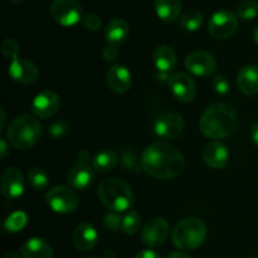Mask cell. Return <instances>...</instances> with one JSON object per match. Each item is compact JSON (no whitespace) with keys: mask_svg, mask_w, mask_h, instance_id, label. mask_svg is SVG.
Returning <instances> with one entry per match:
<instances>
[{"mask_svg":"<svg viewBox=\"0 0 258 258\" xmlns=\"http://www.w3.org/2000/svg\"><path fill=\"white\" fill-rule=\"evenodd\" d=\"M144 171L155 179H175L185 169L184 156L174 146L166 143H154L144 150L141 156Z\"/></svg>","mask_w":258,"mask_h":258,"instance_id":"obj_1","label":"cell"},{"mask_svg":"<svg viewBox=\"0 0 258 258\" xmlns=\"http://www.w3.org/2000/svg\"><path fill=\"white\" fill-rule=\"evenodd\" d=\"M237 113L227 103H216L207 108L199 121L202 134L208 139H226L236 130Z\"/></svg>","mask_w":258,"mask_h":258,"instance_id":"obj_2","label":"cell"},{"mask_svg":"<svg viewBox=\"0 0 258 258\" xmlns=\"http://www.w3.org/2000/svg\"><path fill=\"white\" fill-rule=\"evenodd\" d=\"M42 123L30 115H20L10 122L7 139L12 146L22 151L30 150L42 138Z\"/></svg>","mask_w":258,"mask_h":258,"instance_id":"obj_3","label":"cell"},{"mask_svg":"<svg viewBox=\"0 0 258 258\" xmlns=\"http://www.w3.org/2000/svg\"><path fill=\"white\" fill-rule=\"evenodd\" d=\"M98 199L110 211L122 213L134 204V193L126 181L110 178L98 185Z\"/></svg>","mask_w":258,"mask_h":258,"instance_id":"obj_4","label":"cell"},{"mask_svg":"<svg viewBox=\"0 0 258 258\" xmlns=\"http://www.w3.org/2000/svg\"><path fill=\"white\" fill-rule=\"evenodd\" d=\"M207 238V226L199 218H184L171 231V241L179 249L190 251L203 244Z\"/></svg>","mask_w":258,"mask_h":258,"instance_id":"obj_5","label":"cell"},{"mask_svg":"<svg viewBox=\"0 0 258 258\" xmlns=\"http://www.w3.org/2000/svg\"><path fill=\"white\" fill-rule=\"evenodd\" d=\"M45 202L52 211L59 214H70L78 207V197L73 189L66 185L53 186L45 194Z\"/></svg>","mask_w":258,"mask_h":258,"instance_id":"obj_6","label":"cell"},{"mask_svg":"<svg viewBox=\"0 0 258 258\" xmlns=\"http://www.w3.org/2000/svg\"><path fill=\"white\" fill-rule=\"evenodd\" d=\"M50 14L63 27H73L83 19L82 7L77 0H53Z\"/></svg>","mask_w":258,"mask_h":258,"instance_id":"obj_7","label":"cell"},{"mask_svg":"<svg viewBox=\"0 0 258 258\" xmlns=\"http://www.w3.org/2000/svg\"><path fill=\"white\" fill-rule=\"evenodd\" d=\"M238 17L229 10H218L211 17L208 30L216 39H227L237 32Z\"/></svg>","mask_w":258,"mask_h":258,"instance_id":"obj_8","label":"cell"},{"mask_svg":"<svg viewBox=\"0 0 258 258\" xmlns=\"http://www.w3.org/2000/svg\"><path fill=\"white\" fill-rule=\"evenodd\" d=\"M90 154L87 150H82L78 154L77 163L68 171V183L71 186L78 190H86L88 186L92 185L93 169L88 165Z\"/></svg>","mask_w":258,"mask_h":258,"instance_id":"obj_9","label":"cell"},{"mask_svg":"<svg viewBox=\"0 0 258 258\" xmlns=\"http://www.w3.org/2000/svg\"><path fill=\"white\" fill-rule=\"evenodd\" d=\"M185 127L183 116L179 115L178 112H166L159 116L154 123V131L159 138L166 139H175L180 135Z\"/></svg>","mask_w":258,"mask_h":258,"instance_id":"obj_10","label":"cell"},{"mask_svg":"<svg viewBox=\"0 0 258 258\" xmlns=\"http://www.w3.org/2000/svg\"><path fill=\"white\" fill-rule=\"evenodd\" d=\"M169 87L174 97L183 103H189L196 98L197 85L193 78L184 72L174 73L169 77Z\"/></svg>","mask_w":258,"mask_h":258,"instance_id":"obj_11","label":"cell"},{"mask_svg":"<svg viewBox=\"0 0 258 258\" xmlns=\"http://www.w3.org/2000/svg\"><path fill=\"white\" fill-rule=\"evenodd\" d=\"M185 67L197 77H208L216 71L217 63L213 55L204 50H196L185 58Z\"/></svg>","mask_w":258,"mask_h":258,"instance_id":"obj_12","label":"cell"},{"mask_svg":"<svg viewBox=\"0 0 258 258\" xmlns=\"http://www.w3.org/2000/svg\"><path fill=\"white\" fill-rule=\"evenodd\" d=\"M60 108V98L54 91L44 90L38 93L32 102V111L37 117L49 118Z\"/></svg>","mask_w":258,"mask_h":258,"instance_id":"obj_13","label":"cell"},{"mask_svg":"<svg viewBox=\"0 0 258 258\" xmlns=\"http://www.w3.org/2000/svg\"><path fill=\"white\" fill-rule=\"evenodd\" d=\"M169 224L164 218H153L143 227L141 239L148 247H159L169 236Z\"/></svg>","mask_w":258,"mask_h":258,"instance_id":"obj_14","label":"cell"},{"mask_svg":"<svg viewBox=\"0 0 258 258\" xmlns=\"http://www.w3.org/2000/svg\"><path fill=\"white\" fill-rule=\"evenodd\" d=\"M2 193L7 199H18L23 196L25 189V180L23 173L18 168H8L3 173Z\"/></svg>","mask_w":258,"mask_h":258,"instance_id":"obj_15","label":"cell"},{"mask_svg":"<svg viewBox=\"0 0 258 258\" xmlns=\"http://www.w3.org/2000/svg\"><path fill=\"white\" fill-rule=\"evenodd\" d=\"M9 76L15 82H19L22 85H30L38 80L39 70L30 60L17 57L10 60Z\"/></svg>","mask_w":258,"mask_h":258,"instance_id":"obj_16","label":"cell"},{"mask_svg":"<svg viewBox=\"0 0 258 258\" xmlns=\"http://www.w3.org/2000/svg\"><path fill=\"white\" fill-rule=\"evenodd\" d=\"M203 160L212 169H222L229 163V150L221 141H212L203 149Z\"/></svg>","mask_w":258,"mask_h":258,"instance_id":"obj_17","label":"cell"},{"mask_svg":"<svg viewBox=\"0 0 258 258\" xmlns=\"http://www.w3.org/2000/svg\"><path fill=\"white\" fill-rule=\"evenodd\" d=\"M107 85L116 93L127 92L133 85V76L128 68L122 64L112 66L107 72Z\"/></svg>","mask_w":258,"mask_h":258,"instance_id":"obj_18","label":"cell"},{"mask_svg":"<svg viewBox=\"0 0 258 258\" xmlns=\"http://www.w3.org/2000/svg\"><path fill=\"white\" fill-rule=\"evenodd\" d=\"M98 233L90 223H80L73 231V243L81 252H90L96 247Z\"/></svg>","mask_w":258,"mask_h":258,"instance_id":"obj_19","label":"cell"},{"mask_svg":"<svg viewBox=\"0 0 258 258\" xmlns=\"http://www.w3.org/2000/svg\"><path fill=\"white\" fill-rule=\"evenodd\" d=\"M153 60L156 70L161 75H169L178 64V57L175 50L169 45H159L153 53Z\"/></svg>","mask_w":258,"mask_h":258,"instance_id":"obj_20","label":"cell"},{"mask_svg":"<svg viewBox=\"0 0 258 258\" xmlns=\"http://www.w3.org/2000/svg\"><path fill=\"white\" fill-rule=\"evenodd\" d=\"M20 253L23 258H54L50 244L39 237L28 239L20 248Z\"/></svg>","mask_w":258,"mask_h":258,"instance_id":"obj_21","label":"cell"},{"mask_svg":"<svg viewBox=\"0 0 258 258\" xmlns=\"http://www.w3.org/2000/svg\"><path fill=\"white\" fill-rule=\"evenodd\" d=\"M238 88L246 96H254L258 93V67L249 64L244 66L237 77Z\"/></svg>","mask_w":258,"mask_h":258,"instance_id":"obj_22","label":"cell"},{"mask_svg":"<svg viewBox=\"0 0 258 258\" xmlns=\"http://www.w3.org/2000/svg\"><path fill=\"white\" fill-rule=\"evenodd\" d=\"M130 33V27H128L127 22L121 18H115L111 20L107 24L105 29L106 39L110 44H121L126 40Z\"/></svg>","mask_w":258,"mask_h":258,"instance_id":"obj_23","label":"cell"},{"mask_svg":"<svg viewBox=\"0 0 258 258\" xmlns=\"http://www.w3.org/2000/svg\"><path fill=\"white\" fill-rule=\"evenodd\" d=\"M154 5L158 17L166 23L174 22L180 15V0H154Z\"/></svg>","mask_w":258,"mask_h":258,"instance_id":"obj_24","label":"cell"},{"mask_svg":"<svg viewBox=\"0 0 258 258\" xmlns=\"http://www.w3.org/2000/svg\"><path fill=\"white\" fill-rule=\"evenodd\" d=\"M118 156L110 149L100 151L92 159V168L98 173H108L117 166Z\"/></svg>","mask_w":258,"mask_h":258,"instance_id":"obj_25","label":"cell"},{"mask_svg":"<svg viewBox=\"0 0 258 258\" xmlns=\"http://www.w3.org/2000/svg\"><path fill=\"white\" fill-rule=\"evenodd\" d=\"M204 17L199 10H188L186 13H184L180 18V27L183 28L186 32H197V30L201 29V27L203 25Z\"/></svg>","mask_w":258,"mask_h":258,"instance_id":"obj_26","label":"cell"},{"mask_svg":"<svg viewBox=\"0 0 258 258\" xmlns=\"http://www.w3.org/2000/svg\"><path fill=\"white\" fill-rule=\"evenodd\" d=\"M28 183L34 190H43L49 184V178L44 169L33 168L28 173Z\"/></svg>","mask_w":258,"mask_h":258,"instance_id":"obj_27","label":"cell"},{"mask_svg":"<svg viewBox=\"0 0 258 258\" xmlns=\"http://www.w3.org/2000/svg\"><path fill=\"white\" fill-rule=\"evenodd\" d=\"M141 227V218L136 211H130L122 217V223H121V229L126 234H135L139 232Z\"/></svg>","mask_w":258,"mask_h":258,"instance_id":"obj_28","label":"cell"},{"mask_svg":"<svg viewBox=\"0 0 258 258\" xmlns=\"http://www.w3.org/2000/svg\"><path fill=\"white\" fill-rule=\"evenodd\" d=\"M28 216L22 211L14 212L10 214L5 221L4 227L8 229V232H19L27 226Z\"/></svg>","mask_w":258,"mask_h":258,"instance_id":"obj_29","label":"cell"},{"mask_svg":"<svg viewBox=\"0 0 258 258\" xmlns=\"http://www.w3.org/2000/svg\"><path fill=\"white\" fill-rule=\"evenodd\" d=\"M237 17L243 20H253L258 17L257 0H244L237 8Z\"/></svg>","mask_w":258,"mask_h":258,"instance_id":"obj_30","label":"cell"},{"mask_svg":"<svg viewBox=\"0 0 258 258\" xmlns=\"http://www.w3.org/2000/svg\"><path fill=\"white\" fill-rule=\"evenodd\" d=\"M2 50H3V54L7 59H14V58L19 57V45L18 43L15 42L14 39L12 38H8L3 42L2 44Z\"/></svg>","mask_w":258,"mask_h":258,"instance_id":"obj_31","label":"cell"},{"mask_svg":"<svg viewBox=\"0 0 258 258\" xmlns=\"http://www.w3.org/2000/svg\"><path fill=\"white\" fill-rule=\"evenodd\" d=\"M82 23L86 29L91 30V32H96V30L101 29V27H102V19H101L100 15L95 14V13L83 15Z\"/></svg>","mask_w":258,"mask_h":258,"instance_id":"obj_32","label":"cell"},{"mask_svg":"<svg viewBox=\"0 0 258 258\" xmlns=\"http://www.w3.org/2000/svg\"><path fill=\"white\" fill-rule=\"evenodd\" d=\"M122 223V218L120 217L118 212L111 211L110 213L103 217V226L110 231H117Z\"/></svg>","mask_w":258,"mask_h":258,"instance_id":"obj_33","label":"cell"},{"mask_svg":"<svg viewBox=\"0 0 258 258\" xmlns=\"http://www.w3.org/2000/svg\"><path fill=\"white\" fill-rule=\"evenodd\" d=\"M212 85H213L214 91H216L218 95H227L229 92V81L226 76L223 75H216L212 81Z\"/></svg>","mask_w":258,"mask_h":258,"instance_id":"obj_34","label":"cell"},{"mask_svg":"<svg viewBox=\"0 0 258 258\" xmlns=\"http://www.w3.org/2000/svg\"><path fill=\"white\" fill-rule=\"evenodd\" d=\"M102 57H103V59H105V62H107V63L115 62V60L118 58L117 47H116L115 44H110V43H108L107 47L103 49Z\"/></svg>","mask_w":258,"mask_h":258,"instance_id":"obj_35","label":"cell"},{"mask_svg":"<svg viewBox=\"0 0 258 258\" xmlns=\"http://www.w3.org/2000/svg\"><path fill=\"white\" fill-rule=\"evenodd\" d=\"M67 125L64 122H54L52 126H49V134L55 139L62 138L67 133Z\"/></svg>","mask_w":258,"mask_h":258,"instance_id":"obj_36","label":"cell"},{"mask_svg":"<svg viewBox=\"0 0 258 258\" xmlns=\"http://www.w3.org/2000/svg\"><path fill=\"white\" fill-rule=\"evenodd\" d=\"M135 258H161L159 256V253H156L155 251H151V249H144L140 251L136 254Z\"/></svg>","mask_w":258,"mask_h":258,"instance_id":"obj_37","label":"cell"},{"mask_svg":"<svg viewBox=\"0 0 258 258\" xmlns=\"http://www.w3.org/2000/svg\"><path fill=\"white\" fill-rule=\"evenodd\" d=\"M8 153H9V146H8V143L5 139H2L0 140V155H2V160H5L8 156Z\"/></svg>","mask_w":258,"mask_h":258,"instance_id":"obj_38","label":"cell"},{"mask_svg":"<svg viewBox=\"0 0 258 258\" xmlns=\"http://www.w3.org/2000/svg\"><path fill=\"white\" fill-rule=\"evenodd\" d=\"M251 136H252V140H253L254 145L258 148V122L253 123L251 128Z\"/></svg>","mask_w":258,"mask_h":258,"instance_id":"obj_39","label":"cell"},{"mask_svg":"<svg viewBox=\"0 0 258 258\" xmlns=\"http://www.w3.org/2000/svg\"><path fill=\"white\" fill-rule=\"evenodd\" d=\"M166 258H191L189 254L184 253V252H173V253L169 254Z\"/></svg>","mask_w":258,"mask_h":258,"instance_id":"obj_40","label":"cell"},{"mask_svg":"<svg viewBox=\"0 0 258 258\" xmlns=\"http://www.w3.org/2000/svg\"><path fill=\"white\" fill-rule=\"evenodd\" d=\"M102 258H116V254H115V252L111 251V249H107V251L103 252Z\"/></svg>","mask_w":258,"mask_h":258,"instance_id":"obj_41","label":"cell"},{"mask_svg":"<svg viewBox=\"0 0 258 258\" xmlns=\"http://www.w3.org/2000/svg\"><path fill=\"white\" fill-rule=\"evenodd\" d=\"M0 112H2V125H0V130H3V128H4V126H5V120H7V117H5V110L4 108H0Z\"/></svg>","mask_w":258,"mask_h":258,"instance_id":"obj_42","label":"cell"},{"mask_svg":"<svg viewBox=\"0 0 258 258\" xmlns=\"http://www.w3.org/2000/svg\"><path fill=\"white\" fill-rule=\"evenodd\" d=\"M3 258H20V257H19V254L17 253V252L12 251V252H8V253L5 254V256Z\"/></svg>","mask_w":258,"mask_h":258,"instance_id":"obj_43","label":"cell"},{"mask_svg":"<svg viewBox=\"0 0 258 258\" xmlns=\"http://www.w3.org/2000/svg\"><path fill=\"white\" fill-rule=\"evenodd\" d=\"M253 38H254V40H256V43L258 44V25L256 28H254V30H253Z\"/></svg>","mask_w":258,"mask_h":258,"instance_id":"obj_44","label":"cell"},{"mask_svg":"<svg viewBox=\"0 0 258 258\" xmlns=\"http://www.w3.org/2000/svg\"><path fill=\"white\" fill-rule=\"evenodd\" d=\"M10 3H14V4H18V3H22L24 2V0H9Z\"/></svg>","mask_w":258,"mask_h":258,"instance_id":"obj_45","label":"cell"},{"mask_svg":"<svg viewBox=\"0 0 258 258\" xmlns=\"http://www.w3.org/2000/svg\"><path fill=\"white\" fill-rule=\"evenodd\" d=\"M82 258H100V257H97V256H85Z\"/></svg>","mask_w":258,"mask_h":258,"instance_id":"obj_46","label":"cell"},{"mask_svg":"<svg viewBox=\"0 0 258 258\" xmlns=\"http://www.w3.org/2000/svg\"><path fill=\"white\" fill-rule=\"evenodd\" d=\"M248 258H258V257H256V256H251V257H248Z\"/></svg>","mask_w":258,"mask_h":258,"instance_id":"obj_47","label":"cell"}]
</instances>
